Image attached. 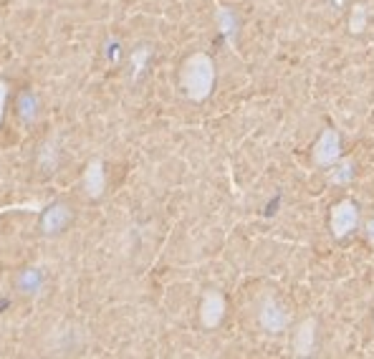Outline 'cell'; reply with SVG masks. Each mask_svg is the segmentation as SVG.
I'll use <instances>...</instances> for the list:
<instances>
[{
    "instance_id": "1",
    "label": "cell",
    "mask_w": 374,
    "mask_h": 359,
    "mask_svg": "<svg viewBox=\"0 0 374 359\" xmlns=\"http://www.w3.org/2000/svg\"><path fill=\"white\" fill-rule=\"evenodd\" d=\"M179 84L185 89V94L192 102L208 99L215 86V63L208 54H192L182 63L179 71Z\"/></svg>"
},
{
    "instance_id": "2",
    "label": "cell",
    "mask_w": 374,
    "mask_h": 359,
    "mask_svg": "<svg viewBox=\"0 0 374 359\" xmlns=\"http://www.w3.org/2000/svg\"><path fill=\"white\" fill-rule=\"evenodd\" d=\"M354 228H357V205L344 200V203H339L334 210H331V233H334L336 238H344V235H349Z\"/></svg>"
},
{
    "instance_id": "3",
    "label": "cell",
    "mask_w": 374,
    "mask_h": 359,
    "mask_svg": "<svg viewBox=\"0 0 374 359\" xmlns=\"http://www.w3.org/2000/svg\"><path fill=\"white\" fill-rule=\"evenodd\" d=\"M71 220V208L63 203H54L48 205L43 210V218H41V233L43 235H56L61 233L63 228L69 226Z\"/></svg>"
},
{
    "instance_id": "4",
    "label": "cell",
    "mask_w": 374,
    "mask_h": 359,
    "mask_svg": "<svg viewBox=\"0 0 374 359\" xmlns=\"http://www.w3.org/2000/svg\"><path fill=\"white\" fill-rule=\"evenodd\" d=\"M336 160H339V134L334 129H327L314 147V162L321 164V167H329Z\"/></svg>"
},
{
    "instance_id": "5",
    "label": "cell",
    "mask_w": 374,
    "mask_h": 359,
    "mask_svg": "<svg viewBox=\"0 0 374 359\" xmlns=\"http://www.w3.org/2000/svg\"><path fill=\"white\" fill-rule=\"evenodd\" d=\"M226 316V298L220 296L218 291H208L200 306V319L208 329H215Z\"/></svg>"
},
{
    "instance_id": "6",
    "label": "cell",
    "mask_w": 374,
    "mask_h": 359,
    "mask_svg": "<svg viewBox=\"0 0 374 359\" xmlns=\"http://www.w3.org/2000/svg\"><path fill=\"white\" fill-rule=\"evenodd\" d=\"M261 327L265 329V331H271V334H278V331H283L286 329V324H289V316H286V312L280 309L273 298H265L263 306H261Z\"/></svg>"
},
{
    "instance_id": "7",
    "label": "cell",
    "mask_w": 374,
    "mask_h": 359,
    "mask_svg": "<svg viewBox=\"0 0 374 359\" xmlns=\"http://www.w3.org/2000/svg\"><path fill=\"white\" fill-rule=\"evenodd\" d=\"M84 190L89 197H102L107 190V175H104V162L102 160H91L84 170Z\"/></svg>"
},
{
    "instance_id": "8",
    "label": "cell",
    "mask_w": 374,
    "mask_h": 359,
    "mask_svg": "<svg viewBox=\"0 0 374 359\" xmlns=\"http://www.w3.org/2000/svg\"><path fill=\"white\" fill-rule=\"evenodd\" d=\"M314 336H316V321H304L301 327H298L296 336H294V351L296 354H311L314 351Z\"/></svg>"
},
{
    "instance_id": "9",
    "label": "cell",
    "mask_w": 374,
    "mask_h": 359,
    "mask_svg": "<svg viewBox=\"0 0 374 359\" xmlns=\"http://www.w3.org/2000/svg\"><path fill=\"white\" fill-rule=\"evenodd\" d=\"M56 164H58V144H56V140H48L38 147V167L54 172Z\"/></svg>"
},
{
    "instance_id": "10",
    "label": "cell",
    "mask_w": 374,
    "mask_h": 359,
    "mask_svg": "<svg viewBox=\"0 0 374 359\" xmlns=\"http://www.w3.org/2000/svg\"><path fill=\"white\" fill-rule=\"evenodd\" d=\"M36 111H38V104H36L33 94H23L18 99V117H23L25 122H33V119H36Z\"/></svg>"
},
{
    "instance_id": "11",
    "label": "cell",
    "mask_w": 374,
    "mask_h": 359,
    "mask_svg": "<svg viewBox=\"0 0 374 359\" xmlns=\"http://www.w3.org/2000/svg\"><path fill=\"white\" fill-rule=\"evenodd\" d=\"M218 23H220V31L226 33V36H230V33L235 31V18L233 13L228 8H220L218 10Z\"/></svg>"
},
{
    "instance_id": "12",
    "label": "cell",
    "mask_w": 374,
    "mask_h": 359,
    "mask_svg": "<svg viewBox=\"0 0 374 359\" xmlns=\"http://www.w3.org/2000/svg\"><path fill=\"white\" fill-rule=\"evenodd\" d=\"M351 175H354V164H351V162H344L342 167H339V170L331 172V180H334V182H349Z\"/></svg>"
},
{
    "instance_id": "13",
    "label": "cell",
    "mask_w": 374,
    "mask_h": 359,
    "mask_svg": "<svg viewBox=\"0 0 374 359\" xmlns=\"http://www.w3.org/2000/svg\"><path fill=\"white\" fill-rule=\"evenodd\" d=\"M147 56H149V48H137L132 56V63H134V76H140V71L144 69V63H147Z\"/></svg>"
},
{
    "instance_id": "14",
    "label": "cell",
    "mask_w": 374,
    "mask_h": 359,
    "mask_svg": "<svg viewBox=\"0 0 374 359\" xmlns=\"http://www.w3.org/2000/svg\"><path fill=\"white\" fill-rule=\"evenodd\" d=\"M6 102H8V84L0 78V122H3V111H6Z\"/></svg>"
},
{
    "instance_id": "15",
    "label": "cell",
    "mask_w": 374,
    "mask_h": 359,
    "mask_svg": "<svg viewBox=\"0 0 374 359\" xmlns=\"http://www.w3.org/2000/svg\"><path fill=\"white\" fill-rule=\"evenodd\" d=\"M362 25H364V8L359 6V8H357V18L351 16V31H362Z\"/></svg>"
},
{
    "instance_id": "16",
    "label": "cell",
    "mask_w": 374,
    "mask_h": 359,
    "mask_svg": "<svg viewBox=\"0 0 374 359\" xmlns=\"http://www.w3.org/2000/svg\"><path fill=\"white\" fill-rule=\"evenodd\" d=\"M369 238L374 241V223H369Z\"/></svg>"
}]
</instances>
